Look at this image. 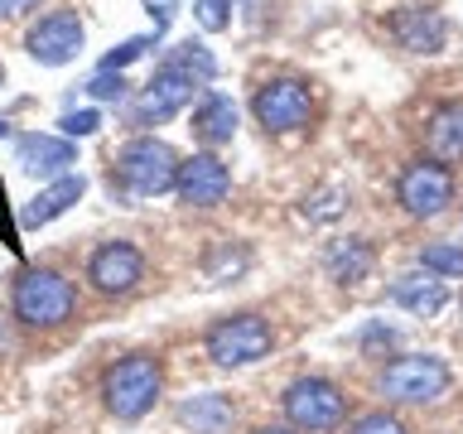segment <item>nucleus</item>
Here are the masks:
<instances>
[{"mask_svg":"<svg viewBox=\"0 0 463 434\" xmlns=\"http://www.w3.org/2000/svg\"><path fill=\"white\" fill-rule=\"evenodd\" d=\"M78 309V285L58 270H24L10 295V318L24 328H58Z\"/></svg>","mask_w":463,"mask_h":434,"instance_id":"1","label":"nucleus"},{"mask_svg":"<svg viewBox=\"0 0 463 434\" xmlns=\"http://www.w3.org/2000/svg\"><path fill=\"white\" fill-rule=\"evenodd\" d=\"M179 165L184 159L174 155L169 140L136 136V140L121 145V155H116V179H121L136 198H159L179 184Z\"/></svg>","mask_w":463,"mask_h":434,"instance_id":"2","label":"nucleus"},{"mask_svg":"<svg viewBox=\"0 0 463 434\" xmlns=\"http://www.w3.org/2000/svg\"><path fill=\"white\" fill-rule=\"evenodd\" d=\"M101 401L116 420H140L159 401V362L150 353H130L111 362L101 376Z\"/></svg>","mask_w":463,"mask_h":434,"instance_id":"3","label":"nucleus"},{"mask_svg":"<svg viewBox=\"0 0 463 434\" xmlns=\"http://www.w3.org/2000/svg\"><path fill=\"white\" fill-rule=\"evenodd\" d=\"M275 333L260 314H232V318H217V324L208 328V338H203V347H208V357L217 362V367H251V362H260L270 353Z\"/></svg>","mask_w":463,"mask_h":434,"instance_id":"4","label":"nucleus"},{"mask_svg":"<svg viewBox=\"0 0 463 434\" xmlns=\"http://www.w3.org/2000/svg\"><path fill=\"white\" fill-rule=\"evenodd\" d=\"M382 391L405 405H430L449 391V367L430 353H405L382 372Z\"/></svg>","mask_w":463,"mask_h":434,"instance_id":"5","label":"nucleus"},{"mask_svg":"<svg viewBox=\"0 0 463 434\" xmlns=\"http://www.w3.org/2000/svg\"><path fill=\"white\" fill-rule=\"evenodd\" d=\"M24 49L39 68H68L87 49V24L78 20V10H49L39 24H29Z\"/></svg>","mask_w":463,"mask_h":434,"instance_id":"6","label":"nucleus"},{"mask_svg":"<svg viewBox=\"0 0 463 434\" xmlns=\"http://www.w3.org/2000/svg\"><path fill=\"white\" fill-rule=\"evenodd\" d=\"M343 410H347L343 391L333 382H324V376H299V382L285 391V415L295 429H309V434L333 429L343 420Z\"/></svg>","mask_w":463,"mask_h":434,"instance_id":"7","label":"nucleus"},{"mask_svg":"<svg viewBox=\"0 0 463 434\" xmlns=\"http://www.w3.org/2000/svg\"><path fill=\"white\" fill-rule=\"evenodd\" d=\"M396 193H401V208L411 217H439L449 203H454V174L444 165H434V159H415V165L401 174Z\"/></svg>","mask_w":463,"mask_h":434,"instance_id":"8","label":"nucleus"},{"mask_svg":"<svg viewBox=\"0 0 463 434\" xmlns=\"http://www.w3.org/2000/svg\"><path fill=\"white\" fill-rule=\"evenodd\" d=\"M87 280L97 295H130L145 280V256L130 241H101L87 260Z\"/></svg>","mask_w":463,"mask_h":434,"instance_id":"9","label":"nucleus"},{"mask_svg":"<svg viewBox=\"0 0 463 434\" xmlns=\"http://www.w3.org/2000/svg\"><path fill=\"white\" fill-rule=\"evenodd\" d=\"M309 111H314V97H309V87L295 82V78H275L256 92V121L266 130H280V136L309 126Z\"/></svg>","mask_w":463,"mask_h":434,"instance_id":"10","label":"nucleus"},{"mask_svg":"<svg viewBox=\"0 0 463 434\" xmlns=\"http://www.w3.org/2000/svg\"><path fill=\"white\" fill-rule=\"evenodd\" d=\"M227 188H232L227 165L213 150H198V155H188L179 165V184H174V193H179L188 208H217V203L227 198Z\"/></svg>","mask_w":463,"mask_h":434,"instance_id":"11","label":"nucleus"},{"mask_svg":"<svg viewBox=\"0 0 463 434\" xmlns=\"http://www.w3.org/2000/svg\"><path fill=\"white\" fill-rule=\"evenodd\" d=\"M194 92H198V82L188 78V72L169 68V63H159V68H155V78L145 82L140 107H136L140 126H155V121H169V116H179L188 101H194Z\"/></svg>","mask_w":463,"mask_h":434,"instance_id":"12","label":"nucleus"},{"mask_svg":"<svg viewBox=\"0 0 463 434\" xmlns=\"http://www.w3.org/2000/svg\"><path fill=\"white\" fill-rule=\"evenodd\" d=\"M14 165H20L29 179H63V174H72L68 165H78V145L63 140V136L29 130V136L14 140Z\"/></svg>","mask_w":463,"mask_h":434,"instance_id":"13","label":"nucleus"},{"mask_svg":"<svg viewBox=\"0 0 463 434\" xmlns=\"http://www.w3.org/2000/svg\"><path fill=\"white\" fill-rule=\"evenodd\" d=\"M82 193H87V179L82 174H63V179H49L39 188L34 198L20 208V227L24 231H39V227H49V222H58L72 203H82Z\"/></svg>","mask_w":463,"mask_h":434,"instance_id":"14","label":"nucleus"},{"mask_svg":"<svg viewBox=\"0 0 463 434\" xmlns=\"http://www.w3.org/2000/svg\"><path fill=\"white\" fill-rule=\"evenodd\" d=\"M391 29H396V39L411 53H434V49H444V39H449L439 10H420V5H405L396 20H391Z\"/></svg>","mask_w":463,"mask_h":434,"instance_id":"15","label":"nucleus"},{"mask_svg":"<svg viewBox=\"0 0 463 434\" xmlns=\"http://www.w3.org/2000/svg\"><path fill=\"white\" fill-rule=\"evenodd\" d=\"M391 299L401 304V309H411L415 318H434L449 304V289H444V280L439 275H401L396 285H391Z\"/></svg>","mask_w":463,"mask_h":434,"instance_id":"16","label":"nucleus"},{"mask_svg":"<svg viewBox=\"0 0 463 434\" xmlns=\"http://www.w3.org/2000/svg\"><path fill=\"white\" fill-rule=\"evenodd\" d=\"M179 425L188 429V434H227V425H232V401L227 396H217V391H203V396H188L179 410Z\"/></svg>","mask_w":463,"mask_h":434,"instance_id":"17","label":"nucleus"},{"mask_svg":"<svg viewBox=\"0 0 463 434\" xmlns=\"http://www.w3.org/2000/svg\"><path fill=\"white\" fill-rule=\"evenodd\" d=\"M194 136L203 145H227L232 136H237V101H232L227 92H208L194 111Z\"/></svg>","mask_w":463,"mask_h":434,"instance_id":"18","label":"nucleus"},{"mask_svg":"<svg viewBox=\"0 0 463 434\" xmlns=\"http://www.w3.org/2000/svg\"><path fill=\"white\" fill-rule=\"evenodd\" d=\"M165 63H169V68H179V72H188V78H194L198 87L217 78V58H213L208 49H203V43H194V39L174 43V49L165 53Z\"/></svg>","mask_w":463,"mask_h":434,"instance_id":"19","label":"nucleus"},{"mask_svg":"<svg viewBox=\"0 0 463 434\" xmlns=\"http://www.w3.org/2000/svg\"><path fill=\"white\" fill-rule=\"evenodd\" d=\"M430 145H434V155H444V159H458V155H463V107L434 111V121H430Z\"/></svg>","mask_w":463,"mask_h":434,"instance_id":"20","label":"nucleus"},{"mask_svg":"<svg viewBox=\"0 0 463 434\" xmlns=\"http://www.w3.org/2000/svg\"><path fill=\"white\" fill-rule=\"evenodd\" d=\"M328 270H333V280H347V285H357L362 275L372 270V251H367V241L333 246V251H328Z\"/></svg>","mask_w":463,"mask_h":434,"instance_id":"21","label":"nucleus"},{"mask_svg":"<svg viewBox=\"0 0 463 434\" xmlns=\"http://www.w3.org/2000/svg\"><path fill=\"white\" fill-rule=\"evenodd\" d=\"M420 266L430 275H463V246L458 241H425L420 246Z\"/></svg>","mask_w":463,"mask_h":434,"instance_id":"22","label":"nucleus"},{"mask_svg":"<svg viewBox=\"0 0 463 434\" xmlns=\"http://www.w3.org/2000/svg\"><path fill=\"white\" fill-rule=\"evenodd\" d=\"M126 72H111V68H97L92 78H87V97L92 101H121L126 97Z\"/></svg>","mask_w":463,"mask_h":434,"instance_id":"23","label":"nucleus"},{"mask_svg":"<svg viewBox=\"0 0 463 434\" xmlns=\"http://www.w3.org/2000/svg\"><path fill=\"white\" fill-rule=\"evenodd\" d=\"M58 130H63V140H87V136H97V130H101V116L92 107L63 111V116H58Z\"/></svg>","mask_w":463,"mask_h":434,"instance_id":"24","label":"nucleus"},{"mask_svg":"<svg viewBox=\"0 0 463 434\" xmlns=\"http://www.w3.org/2000/svg\"><path fill=\"white\" fill-rule=\"evenodd\" d=\"M246 270V251L237 246V251H232V246H217V256L208 260V280L213 285H227L232 275H241Z\"/></svg>","mask_w":463,"mask_h":434,"instance_id":"25","label":"nucleus"},{"mask_svg":"<svg viewBox=\"0 0 463 434\" xmlns=\"http://www.w3.org/2000/svg\"><path fill=\"white\" fill-rule=\"evenodd\" d=\"M155 39L159 34H136V39H126V43H116V49L101 58V68H111V72H121L126 63H136V58L145 53V49H155Z\"/></svg>","mask_w":463,"mask_h":434,"instance_id":"26","label":"nucleus"},{"mask_svg":"<svg viewBox=\"0 0 463 434\" xmlns=\"http://www.w3.org/2000/svg\"><path fill=\"white\" fill-rule=\"evenodd\" d=\"M194 20L208 29V34H222L232 24V5L227 0H194Z\"/></svg>","mask_w":463,"mask_h":434,"instance_id":"27","label":"nucleus"},{"mask_svg":"<svg viewBox=\"0 0 463 434\" xmlns=\"http://www.w3.org/2000/svg\"><path fill=\"white\" fill-rule=\"evenodd\" d=\"M347 434H411V429H405L396 415H386V410H372V415H362V420H357V425L347 429Z\"/></svg>","mask_w":463,"mask_h":434,"instance_id":"28","label":"nucleus"},{"mask_svg":"<svg viewBox=\"0 0 463 434\" xmlns=\"http://www.w3.org/2000/svg\"><path fill=\"white\" fill-rule=\"evenodd\" d=\"M314 217V222H328V217H338L343 212V188H324V193L314 198V208H304Z\"/></svg>","mask_w":463,"mask_h":434,"instance_id":"29","label":"nucleus"},{"mask_svg":"<svg viewBox=\"0 0 463 434\" xmlns=\"http://www.w3.org/2000/svg\"><path fill=\"white\" fill-rule=\"evenodd\" d=\"M145 10H150V20H155V34H165L174 24V14H179V0H145Z\"/></svg>","mask_w":463,"mask_h":434,"instance_id":"30","label":"nucleus"},{"mask_svg":"<svg viewBox=\"0 0 463 434\" xmlns=\"http://www.w3.org/2000/svg\"><path fill=\"white\" fill-rule=\"evenodd\" d=\"M39 0H0V20H14V14H24V10H34Z\"/></svg>","mask_w":463,"mask_h":434,"instance_id":"31","label":"nucleus"},{"mask_svg":"<svg viewBox=\"0 0 463 434\" xmlns=\"http://www.w3.org/2000/svg\"><path fill=\"white\" fill-rule=\"evenodd\" d=\"M10 347H14V328H10V318L0 314V353H10Z\"/></svg>","mask_w":463,"mask_h":434,"instance_id":"32","label":"nucleus"},{"mask_svg":"<svg viewBox=\"0 0 463 434\" xmlns=\"http://www.w3.org/2000/svg\"><path fill=\"white\" fill-rule=\"evenodd\" d=\"M256 434H295V429H285V425H266V429H256Z\"/></svg>","mask_w":463,"mask_h":434,"instance_id":"33","label":"nucleus"},{"mask_svg":"<svg viewBox=\"0 0 463 434\" xmlns=\"http://www.w3.org/2000/svg\"><path fill=\"white\" fill-rule=\"evenodd\" d=\"M10 136V121H0V140H5Z\"/></svg>","mask_w":463,"mask_h":434,"instance_id":"34","label":"nucleus"},{"mask_svg":"<svg viewBox=\"0 0 463 434\" xmlns=\"http://www.w3.org/2000/svg\"><path fill=\"white\" fill-rule=\"evenodd\" d=\"M0 87H5V63H0Z\"/></svg>","mask_w":463,"mask_h":434,"instance_id":"35","label":"nucleus"}]
</instances>
